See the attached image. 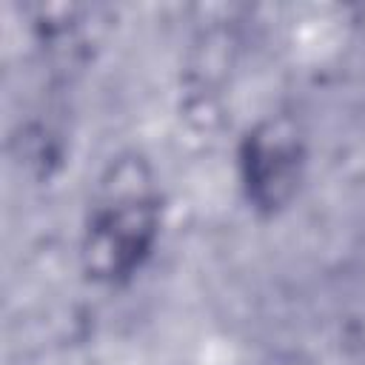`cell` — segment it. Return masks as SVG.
<instances>
[{"label": "cell", "mask_w": 365, "mask_h": 365, "mask_svg": "<svg viewBox=\"0 0 365 365\" xmlns=\"http://www.w3.org/2000/svg\"><path fill=\"white\" fill-rule=\"evenodd\" d=\"M160 234V200L143 157H117L100 180L83 234L88 277L120 282L140 271Z\"/></svg>", "instance_id": "obj_1"}, {"label": "cell", "mask_w": 365, "mask_h": 365, "mask_svg": "<svg viewBox=\"0 0 365 365\" xmlns=\"http://www.w3.org/2000/svg\"><path fill=\"white\" fill-rule=\"evenodd\" d=\"M240 171L248 202L277 214L299 191L305 171V134L291 114L254 123L240 143Z\"/></svg>", "instance_id": "obj_2"}]
</instances>
